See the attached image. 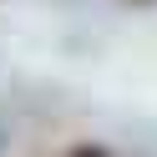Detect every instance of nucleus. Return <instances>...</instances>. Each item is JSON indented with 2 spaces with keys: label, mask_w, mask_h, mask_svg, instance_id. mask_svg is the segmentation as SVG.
<instances>
[{
  "label": "nucleus",
  "mask_w": 157,
  "mask_h": 157,
  "mask_svg": "<svg viewBox=\"0 0 157 157\" xmlns=\"http://www.w3.org/2000/svg\"><path fill=\"white\" fill-rule=\"evenodd\" d=\"M71 157H106V152H101V147H76Z\"/></svg>",
  "instance_id": "obj_1"
}]
</instances>
